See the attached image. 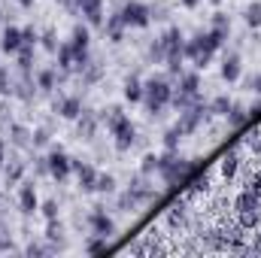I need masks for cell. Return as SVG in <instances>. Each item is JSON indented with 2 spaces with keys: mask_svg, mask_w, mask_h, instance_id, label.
<instances>
[{
  "mask_svg": "<svg viewBox=\"0 0 261 258\" xmlns=\"http://www.w3.org/2000/svg\"><path fill=\"white\" fill-rule=\"evenodd\" d=\"M231 104H234V100H231L228 94H219V97H216V100L210 104V110H213V116H228Z\"/></svg>",
  "mask_w": 261,
  "mask_h": 258,
  "instance_id": "28",
  "label": "cell"
},
{
  "mask_svg": "<svg viewBox=\"0 0 261 258\" xmlns=\"http://www.w3.org/2000/svg\"><path fill=\"white\" fill-rule=\"evenodd\" d=\"M55 3H61V6H67V9H76V0H55Z\"/></svg>",
  "mask_w": 261,
  "mask_h": 258,
  "instance_id": "44",
  "label": "cell"
},
{
  "mask_svg": "<svg viewBox=\"0 0 261 258\" xmlns=\"http://www.w3.org/2000/svg\"><path fill=\"white\" fill-rule=\"evenodd\" d=\"M140 173L149 176V173H158V155H143V164H140Z\"/></svg>",
  "mask_w": 261,
  "mask_h": 258,
  "instance_id": "32",
  "label": "cell"
},
{
  "mask_svg": "<svg viewBox=\"0 0 261 258\" xmlns=\"http://www.w3.org/2000/svg\"><path fill=\"white\" fill-rule=\"evenodd\" d=\"M0 200H3V197H0Z\"/></svg>",
  "mask_w": 261,
  "mask_h": 258,
  "instance_id": "49",
  "label": "cell"
},
{
  "mask_svg": "<svg viewBox=\"0 0 261 258\" xmlns=\"http://www.w3.org/2000/svg\"><path fill=\"white\" fill-rule=\"evenodd\" d=\"M67 79V70H55V67H43L40 73H37V88L40 91H55L58 88V82H64Z\"/></svg>",
  "mask_w": 261,
  "mask_h": 258,
  "instance_id": "10",
  "label": "cell"
},
{
  "mask_svg": "<svg viewBox=\"0 0 261 258\" xmlns=\"http://www.w3.org/2000/svg\"><path fill=\"white\" fill-rule=\"evenodd\" d=\"M97 192L113 194L116 192V176L113 173H97Z\"/></svg>",
  "mask_w": 261,
  "mask_h": 258,
  "instance_id": "31",
  "label": "cell"
},
{
  "mask_svg": "<svg viewBox=\"0 0 261 258\" xmlns=\"http://www.w3.org/2000/svg\"><path fill=\"white\" fill-rule=\"evenodd\" d=\"M179 3H182L186 9H197V6H200V0H179Z\"/></svg>",
  "mask_w": 261,
  "mask_h": 258,
  "instance_id": "43",
  "label": "cell"
},
{
  "mask_svg": "<svg viewBox=\"0 0 261 258\" xmlns=\"http://www.w3.org/2000/svg\"><path fill=\"white\" fill-rule=\"evenodd\" d=\"M55 113H58L61 119H79V116H82V97H76V94L58 97V100H55Z\"/></svg>",
  "mask_w": 261,
  "mask_h": 258,
  "instance_id": "12",
  "label": "cell"
},
{
  "mask_svg": "<svg viewBox=\"0 0 261 258\" xmlns=\"http://www.w3.org/2000/svg\"><path fill=\"white\" fill-rule=\"evenodd\" d=\"M103 122H107V131L116 137V149L119 152H128L130 146L137 143V131L130 125V119L122 113V107H110L103 113Z\"/></svg>",
  "mask_w": 261,
  "mask_h": 258,
  "instance_id": "3",
  "label": "cell"
},
{
  "mask_svg": "<svg viewBox=\"0 0 261 258\" xmlns=\"http://www.w3.org/2000/svg\"><path fill=\"white\" fill-rule=\"evenodd\" d=\"M21 189H18V210L24 213V216H34V213H40V197H37V183L34 179H24V183H18Z\"/></svg>",
  "mask_w": 261,
  "mask_h": 258,
  "instance_id": "7",
  "label": "cell"
},
{
  "mask_svg": "<svg viewBox=\"0 0 261 258\" xmlns=\"http://www.w3.org/2000/svg\"><path fill=\"white\" fill-rule=\"evenodd\" d=\"M18 3H21V6H34V0H18Z\"/></svg>",
  "mask_w": 261,
  "mask_h": 258,
  "instance_id": "45",
  "label": "cell"
},
{
  "mask_svg": "<svg viewBox=\"0 0 261 258\" xmlns=\"http://www.w3.org/2000/svg\"><path fill=\"white\" fill-rule=\"evenodd\" d=\"M170 94H173V85L167 76H152L143 82V107L149 116H161L167 107H170Z\"/></svg>",
  "mask_w": 261,
  "mask_h": 258,
  "instance_id": "2",
  "label": "cell"
},
{
  "mask_svg": "<svg viewBox=\"0 0 261 258\" xmlns=\"http://www.w3.org/2000/svg\"><path fill=\"white\" fill-rule=\"evenodd\" d=\"M176 91L189 94V97H200V73L192 70V73H179V82H176Z\"/></svg>",
  "mask_w": 261,
  "mask_h": 258,
  "instance_id": "13",
  "label": "cell"
},
{
  "mask_svg": "<svg viewBox=\"0 0 261 258\" xmlns=\"http://www.w3.org/2000/svg\"><path fill=\"white\" fill-rule=\"evenodd\" d=\"M79 76H82V85H91V82H97V79H100V64H97V61H88V67H85Z\"/></svg>",
  "mask_w": 261,
  "mask_h": 258,
  "instance_id": "30",
  "label": "cell"
},
{
  "mask_svg": "<svg viewBox=\"0 0 261 258\" xmlns=\"http://www.w3.org/2000/svg\"><path fill=\"white\" fill-rule=\"evenodd\" d=\"M246 88H249L252 94H261V73H252V76L246 79Z\"/></svg>",
  "mask_w": 261,
  "mask_h": 258,
  "instance_id": "40",
  "label": "cell"
},
{
  "mask_svg": "<svg viewBox=\"0 0 261 258\" xmlns=\"http://www.w3.org/2000/svg\"><path fill=\"white\" fill-rule=\"evenodd\" d=\"M3 164H6V146H3V140H0V173H3Z\"/></svg>",
  "mask_w": 261,
  "mask_h": 258,
  "instance_id": "42",
  "label": "cell"
},
{
  "mask_svg": "<svg viewBox=\"0 0 261 258\" xmlns=\"http://www.w3.org/2000/svg\"><path fill=\"white\" fill-rule=\"evenodd\" d=\"M0 94H3V97L12 94V79H9V70H6V67H0Z\"/></svg>",
  "mask_w": 261,
  "mask_h": 258,
  "instance_id": "35",
  "label": "cell"
},
{
  "mask_svg": "<svg viewBox=\"0 0 261 258\" xmlns=\"http://www.w3.org/2000/svg\"><path fill=\"white\" fill-rule=\"evenodd\" d=\"M40 213L46 216V222L49 219H58V203L55 200H46V203H40Z\"/></svg>",
  "mask_w": 261,
  "mask_h": 258,
  "instance_id": "38",
  "label": "cell"
},
{
  "mask_svg": "<svg viewBox=\"0 0 261 258\" xmlns=\"http://www.w3.org/2000/svg\"><path fill=\"white\" fill-rule=\"evenodd\" d=\"M0 21H3V15H0Z\"/></svg>",
  "mask_w": 261,
  "mask_h": 258,
  "instance_id": "48",
  "label": "cell"
},
{
  "mask_svg": "<svg viewBox=\"0 0 261 258\" xmlns=\"http://www.w3.org/2000/svg\"><path fill=\"white\" fill-rule=\"evenodd\" d=\"M179 140H182V134H179V128L173 125V128L164 134V149H179Z\"/></svg>",
  "mask_w": 261,
  "mask_h": 258,
  "instance_id": "34",
  "label": "cell"
},
{
  "mask_svg": "<svg viewBox=\"0 0 261 258\" xmlns=\"http://www.w3.org/2000/svg\"><path fill=\"white\" fill-rule=\"evenodd\" d=\"M34 176H49V158H34Z\"/></svg>",
  "mask_w": 261,
  "mask_h": 258,
  "instance_id": "39",
  "label": "cell"
},
{
  "mask_svg": "<svg viewBox=\"0 0 261 258\" xmlns=\"http://www.w3.org/2000/svg\"><path fill=\"white\" fill-rule=\"evenodd\" d=\"M88 228H91V234H100V237H113V234H116L113 219H110L100 207H94V213L88 216Z\"/></svg>",
  "mask_w": 261,
  "mask_h": 258,
  "instance_id": "9",
  "label": "cell"
},
{
  "mask_svg": "<svg viewBox=\"0 0 261 258\" xmlns=\"http://www.w3.org/2000/svg\"><path fill=\"white\" fill-rule=\"evenodd\" d=\"M161 43H164V49H167V55H182V58H186V37H182V31H179L176 24L164 31V37H161ZM164 61H167V58H164Z\"/></svg>",
  "mask_w": 261,
  "mask_h": 258,
  "instance_id": "11",
  "label": "cell"
},
{
  "mask_svg": "<svg viewBox=\"0 0 261 258\" xmlns=\"http://www.w3.org/2000/svg\"><path fill=\"white\" fill-rule=\"evenodd\" d=\"M243 18H246L249 28H261V3H249L246 12H243Z\"/></svg>",
  "mask_w": 261,
  "mask_h": 258,
  "instance_id": "29",
  "label": "cell"
},
{
  "mask_svg": "<svg viewBox=\"0 0 261 258\" xmlns=\"http://www.w3.org/2000/svg\"><path fill=\"white\" fill-rule=\"evenodd\" d=\"M146 55H149V61H152V64H164V58H167V49H164L161 37L149 43V52H146Z\"/></svg>",
  "mask_w": 261,
  "mask_h": 258,
  "instance_id": "27",
  "label": "cell"
},
{
  "mask_svg": "<svg viewBox=\"0 0 261 258\" xmlns=\"http://www.w3.org/2000/svg\"><path fill=\"white\" fill-rule=\"evenodd\" d=\"M94 131H97V116L91 110H82V116H79V137L82 140H91Z\"/></svg>",
  "mask_w": 261,
  "mask_h": 258,
  "instance_id": "21",
  "label": "cell"
},
{
  "mask_svg": "<svg viewBox=\"0 0 261 258\" xmlns=\"http://www.w3.org/2000/svg\"><path fill=\"white\" fill-rule=\"evenodd\" d=\"M0 249L6 252V249H12V240L9 237H3V231H0Z\"/></svg>",
  "mask_w": 261,
  "mask_h": 258,
  "instance_id": "41",
  "label": "cell"
},
{
  "mask_svg": "<svg viewBox=\"0 0 261 258\" xmlns=\"http://www.w3.org/2000/svg\"><path fill=\"white\" fill-rule=\"evenodd\" d=\"M9 143L18 146V149L31 146V131L24 128V125H9Z\"/></svg>",
  "mask_w": 261,
  "mask_h": 258,
  "instance_id": "26",
  "label": "cell"
},
{
  "mask_svg": "<svg viewBox=\"0 0 261 258\" xmlns=\"http://www.w3.org/2000/svg\"><path fill=\"white\" fill-rule=\"evenodd\" d=\"M213 119V110L206 107V104H195V107H189V110H182L179 113V122H176V128L182 137H189V134H195L203 122H210Z\"/></svg>",
  "mask_w": 261,
  "mask_h": 258,
  "instance_id": "4",
  "label": "cell"
},
{
  "mask_svg": "<svg viewBox=\"0 0 261 258\" xmlns=\"http://www.w3.org/2000/svg\"><path fill=\"white\" fill-rule=\"evenodd\" d=\"M37 43H40L37 31L34 28H21V46H37Z\"/></svg>",
  "mask_w": 261,
  "mask_h": 258,
  "instance_id": "37",
  "label": "cell"
},
{
  "mask_svg": "<svg viewBox=\"0 0 261 258\" xmlns=\"http://www.w3.org/2000/svg\"><path fill=\"white\" fill-rule=\"evenodd\" d=\"M228 125L234 131H243V128H249V110L243 107V104H231V110H228Z\"/></svg>",
  "mask_w": 261,
  "mask_h": 258,
  "instance_id": "17",
  "label": "cell"
},
{
  "mask_svg": "<svg viewBox=\"0 0 261 258\" xmlns=\"http://www.w3.org/2000/svg\"><path fill=\"white\" fill-rule=\"evenodd\" d=\"M46 158H49V176H52V179L64 183L67 176L73 173V158L67 155L64 149H52Z\"/></svg>",
  "mask_w": 261,
  "mask_h": 258,
  "instance_id": "6",
  "label": "cell"
},
{
  "mask_svg": "<svg viewBox=\"0 0 261 258\" xmlns=\"http://www.w3.org/2000/svg\"><path fill=\"white\" fill-rule=\"evenodd\" d=\"M210 3H213V6H219V3H222V0H210Z\"/></svg>",
  "mask_w": 261,
  "mask_h": 258,
  "instance_id": "47",
  "label": "cell"
},
{
  "mask_svg": "<svg viewBox=\"0 0 261 258\" xmlns=\"http://www.w3.org/2000/svg\"><path fill=\"white\" fill-rule=\"evenodd\" d=\"M79 12L85 15V21L88 24H103V0H88V3H82L79 6Z\"/></svg>",
  "mask_w": 261,
  "mask_h": 258,
  "instance_id": "18",
  "label": "cell"
},
{
  "mask_svg": "<svg viewBox=\"0 0 261 258\" xmlns=\"http://www.w3.org/2000/svg\"><path fill=\"white\" fill-rule=\"evenodd\" d=\"M125 100L143 104V82H140L137 76H128V79H125Z\"/></svg>",
  "mask_w": 261,
  "mask_h": 258,
  "instance_id": "24",
  "label": "cell"
},
{
  "mask_svg": "<svg viewBox=\"0 0 261 258\" xmlns=\"http://www.w3.org/2000/svg\"><path fill=\"white\" fill-rule=\"evenodd\" d=\"M46 143H49V131L46 128L31 131V146H46Z\"/></svg>",
  "mask_w": 261,
  "mask_h": 258,
  "instance_id": "36",
  "label": "cell"
},
{
  "mask_svg": "<svg viewBox=\"0 0 261 258\" xmlns=\"http://www.w3.org/2000/svg\"><path fill=\"white\" fill-rule=\"evenodd\" d=\"M55 55H58V70H67V73H70V70H73V61H76L73 43H70V40H67V43H58V52H55Z\"/></svg>",
  "mask_w": 261,
  "mask_h": 258,
  "instance_id": "22",
  "label": "cell"
},
{
  "mask_svg": "<svg viewBox=\"0 0 261 258\" xmlns=\"http://www.w3.org/2000/svg\"><path fill=\"white\" fill-rule=\"evenodd\" d=\"M3 176H6V186H18L24 176V161L9 158V164H3Z\"/></svg>",
  "mask_w": 261,
  "mask_h": 258,
  "instance_id": "19",
  "label": "cell"
},
{
  "mask_svg": "<svg viewBox=\"0 0 261 258\" xmlns=\"http://www.w3.org/2000/svg\"><path fill=\"white\" fill-rule=\"evenodd\" d=\"M82 3H88V0H76V9H79V6H82Z\"/></svg>",
  "mask_w": 261,
  "mask_h": 258,
  "instance_id": "46",
  "label": "cell"
},
{
  "mask_svg": "<svg viewBox=\"0 0 261 258\" xmlns=\"http://www.w3.org/2000/svg\"><path fill=\"white\" fill-rule=\"evenodd\" d=\"M222 43H228V37H231V18L225 15V12H216L213 15V28H210Z\"/></svg>",
  "mask_w": 261,
  "mask_h": 258,
  "instance_id": "20",
  "label": "cell"
},
{
  "mask_svg": "<svg viewBox=\"0 0 261 258\" xmlns=\"http://www.w3.org/2000/svg\"><path fill=\"white\" fill-rule=\"evenodd\" d=\"M240 73H243V64H240V55L237 52H231V55L222 58V79L225 82H237Z\"/></svg>",
  "mask_w": 261,
  "mask_h": 258,
  "instance_id": "16",
  "label": "cell"
},
{
  "mask_svg": "<svg viewBox=\"0 0 261 258\" xmlns=\"http://www.w3.org/2000/svg\"><path fill=\"white\" fill-rule=\"evenodd\" d=\"M73 173L79 176V189L85 194L97 192V170H94V164H88V161H73Z\"/></svg>",
  "mask_w": 261,
  "mask_h": 258,
  "instance_id": "8",
  "label": "cell"
},
{
  "mask_svg": "<svg viewBox=\"0 0 261 258\" xmlns=\"http://www.w3.org/2000/svg\"><path fill=\"white\" fill-rule=\"evenodd\" d=\"M21 49V28H3V37H0V52L6 55H15Z\"/></svg>",
  "mask_w": 261,
  "mask_h": 258,
  "instance_id": "14",
  "label": "cell"
},
{
  "mask_svg": "<svg viewBox=\"0 0 261 258\" xmlns=\"http://www.w3.org/2000/svg\"><path fill=\"white\" fill-rule=\"evenodd\" d=\"M125 28H149L152 21V6H146L143 0H125L122 9H119Z\"/></svg>",
  "mask_w": 261,
  "mask_h": 258,
  "instance_id": "5",
  "label": "cell"
},
{
  "mask_svg": "<svg viewBox=\"0 0 261 258\" xmlns=\"http://www.w3.org/2000/svg\"><path fill=\"white\" fill-rule=\"evenodd\" d=\"M46 240L58 249V246H64V225L58 222V219H49V225H46Z\"/></svg>",
  "mask_w": 261,
  "mask_h": 258,
  "instance_id": "23",
  "label": "cell"
},
{
  "mask_svg": "<svg viewBox=\"0 0 261 258\" xmlns=\"http://www.w3.org/2000/svg\"><path fill=\"white\" fill-rule=\"evenodd\" d=\"M103 31H107V40H110V43H122V40H125V31H128V28H125L122 15H119V12H113V15H110V18L103 21Z\"/></svg>",
  "mask_w": 261,
  "mask_h": 258,
  "instance_id": "15",
  "label": "cell"
},
{
  "mask_svg": "<svg viewBox=\"0 0 261 258\" xmlns=\"http://www.w3.org/2000/svg\"><path fill=\"white\" fill-rule=\"evenodd\" d=\"M225 43L213 34V31H206V34H195L192 40H186V58L195 64V70H206L210 61H213V55L222 49Z\"/></svg>",
  "mask_w": 261,
  "mask_h": 258,
  "instance_id": "1",
  "label": "cell"
},
{
  "mask_svg": "<svg viewBox=\"0 0 261 258\" xmlns=\"http://www.w3.org/2000/svg\"><path fill=\"white\" fill-rule=\"evenodd\" d=\"M85 252H88V255H100V252H110V237L91 234V237L85 240Z\"/></svg>",
  "mask_w": 261,
  "mask_h": 258,
  "instance_id": "25",
  "label": "cell"
},
{
  "mask_svg": "<svg viewBox=\"0 0 261 258\" xmlns=\"http://www.w3.org/2000/svg\"><path fill=\"white\" fill-rule=\"evenodd\" d=\"M40 46H43L46 52H58V37H55V31L40 34Z\"/></svg>",
  "mask_w": 261,
  "mask_h": 258,
  "instance_id": "33",
  "label": "cell"
}]
</instances>
